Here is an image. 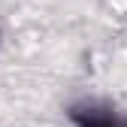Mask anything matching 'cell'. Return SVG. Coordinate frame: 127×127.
I'll return each mask as SVG.
<instances>
[{
    "label": "cell",
    "instance_id": "cell-1",
    "mask_svg": "<svg viewBox=\"0 0 127 127\" xmlns=\"http://www.w3.org/2000/svg\"><path fill=\"white\" fill-rule=\"evenodd\" d=\"M70 127H127V112L100 97L76 100L67 109Z\"/></svg>",
    "mask_w": 127,
    "mask_h": 127
},
{
    "label": "cell",
    "instance_id": "cell-2",
    "mask_svg": "<svg viewBox=\"0 0 127 127\" xmlns=\"http://www.w3.org/2000/svg\"><path fill=\"white\" fill-rule=\"evenodd\" d=\"M0 42H3V27H0Z\"/></svg>",
    "mask_w": 127,
    "mask_h": 127
}]
</instances>
